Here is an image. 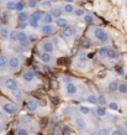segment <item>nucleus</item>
<instances>
[{"instance_id":"423d86ee","label":"nucleus","mask_w":127,"mask_h":135,"mask_svg":"<svg viewBox=\"0 0 127 135\" xmlns=\"http://www.w3.org/2000/svg\"><path fill=\"white\" fill-rule=\"evenodd\" d=\"M88 63V57L85 56V53H80L79 58L77 60V67L78 68H84Z\"/></svg>"},{"instance_id":"2eb2a0df","label":"nucleus","mask_w":127,"mask_h":135,"mask_svg":"<svg viewBox=\"0 0 127 135\" xmlns=\"http://www.w3.org/2000/svg\"><path fill=\"white\" fill-rule=\"evenodd\" d=\"M29 14L26 11H20L19 15H17V21L19 22H27V19H29Z\"/></svg>"},{"instance_id":"a878e982","label":"nucleus","mask_w":127,"mask_h":135,"mask_svg":"<svg viewBox=\"0 0 127 135\" xmlns=\"http://www.w3.org/2000/svg\"><path fill=\"white\" fill-rule=\"evenodd\" d=\"M117 91H119V93H121V94H126L127 93V84L126 83H121V84H119Z\"/></svg>"},{"instance_id":"f03ea898","label":"nucleus","mask_w":127,"mask_h":135,"mask_svg":"<svg viewBox=\"0 0 127 135\" xmlns=\"http://www.w3.org/2000/svg\"><path fill=\"white\" fill-rule=\"evenodd\" d=\"M41 17H42V15L40 12H32L31 15L29 16V24L31 25L32 27H37L40 25Z\"/></svg>"},{"instance_id":"6e6552de","label":"nucleus","mask_w":127,"mask_h":135,"mask_svg":"<svg viewBox=\"0 0 127 135\" xmlns=\"http://www.w3.org/2000/svg\"><path fill=\"white\" fill-rule=\"evenodd\" d=\"M5 86H6V88H7L9 91H14V89L17 88V82H16L14 78H9V79H6Z\"/></svg>"},{"instance_id":"a19ab883","label":"nucleus","mask_w":127,"mask_h":135,"mask_svg":"<svg viewBox=\"0 0 127 135\" xmlns=\"http://www.w3.org/2000/svg\"><path fill=\"white\" fill-rule=\"evenodd\" d=\"M17 135H29V132L26 129H24V128H20L17 130Z\"/></svg>"},{"instance_id":"e433bc0d","label":"nucleus","mask_w":127,"mask_h":135,"mask_svg":"<svg viewBox=\"0 0 127 135\" xmlns=\"http://www.w3.org/2000/svg\"><path fill=\"white\" fill-rule=\"evenodd\" d=\"M74 14H75V16H84L85 15V11L83 9H75L74 10Z\"/></svg>"},{"instance_id":"aec40b11","label":"nucleus","mask_w":127,"mask_h":135,"mask_svg":"<svg viewBox=\"0 0 127 135\" xmlns=\"http://www.w3.org/2000/svg\"><path fill=\"white\" fill-rule=\"evenodd\" d=\"M62 12H63L62 7H53L52 9V16L53 17H61L62 16Z\"/></svg>"},{"instance_id":"49530a36","label":"nucleus","mask_w":127,"mask_h":135,"mask_svg":"<svg viewBox=\"0 0 127 135\" xmlns=\"http://www.w3.org/2000/svg\"><path fill=\"white\" fill-rule=\"evenodd\" d=\"M110 135H124V133H122L121 130H114Z\"/></svg>"},{"instance_id":"ea45409f","label":"nucleus","mask_w":127,"mask_h":135,"mask_svg":"<svg viewBox=\"0 0 127 135\" xmlns=\"http://www.w3.org/2000/svg\"><path fill=\"white\" fill-rule=\"evenodd\" d=\"M14 50H15V52H17V53H24V52L26 51V48H24L22 46H16Z\"/></svg>"},{"instance_id":"39448f33","label":"nucleus","mask_w":127,"mask_h":135,"mask_svg":"<svg viewBox=\"0 0 127 135\" xmlns=\"http://www.w3.org/2000/svg\"><path fill=\"white\" fill-rule=\"evenodd\" d=\"M78 92V87L74 84V83H67L65 84V93L68 94V96H74L75 93Z\"/></svg>"},{"instance_id":"a18cd8bd","label":"nucleus","mask_w":127,"mask_h":135,"mask_svg":"<svg viewBox=\"0 0 127 135\" xmlns=\"http://www.w3.org/2000/svg\"><path fill=\"white\" fill-rule=\"evenodd\" d=\"M58 63H59V65H62V63L67 65V63H69V60H67V58L62 57V60H59V61H58Z\"/></svg>"},{"instance_id":"4be33fe9","label":"nucleus","mask_w":127,"mask_h":135,"mask_svg":"<svg viewBox=\"0 0 127 135\" xmlns=\"http://www.w3.org/2000/svg\"><path fill=\"white\" fill-rule=\"evenodd\" d=\"M62 9H63V12H67V14H72V12H74V10H75V7H74L72 4H65Z\"/></svg>"},{"instance_id":"09e8293b","label":"nucleus","mask_w":127,"mask_h":135,"mask_svg":"<svg viewBox=\"0 0 127 135\" xmlns=\"http://www.w3.org/2000/svg\"><path fill=\"white\" fill-rule=\"evenodd\" d=\"M83 46H84V47H85V46H86V47L90 46V41H86V40H85V41L83 42Z\"/></svg>"},{"instance_id":"3c124183","label":"nucleus","mask_w":127,"mask_h":135,"mask_svg":"<svg viewBox=\"0 0 127 135\" xmlns=\"http://www.w3.org/2000/svg\"><path fill=\"white\" fill-rule=\"evenodd\" d=\"M64 1H65V4H72L74 0H64Z\"/></svg>"},{"instance_id":"de8ad7c7","label":"nucleus","mask_w":127,"mask_h":135,"mask_svg":"<svg viewBox=\"0 0 127 135\" xmlns=\"http://www.w3.org/2000/svg\"><path fill=\"white\" fill-rule=\"evenodd\" d=\"M70 79H72V78H70V77H64V83H65V84H67V83H70Z\"/></svg>"},{"instance_id":"412c9836","label":"nucleus","mask_w":127,"mask_h":135,"mask_svg":"<svg viewBox=\"0 0 127 135\" xmlns=\"http://www.w3.org/2000/svg\"><path fill=\"white\" fill-rule=\"evenodd\" d=\"M107 88H109V91H110V92H116V91H117V88H119V83H117L116 81H111V82L109 83Z\"/></svg>"},{"instance_id":"603ef678","label":"nucleus","mask_w":127,"mask_h":135,"mask_svg":"<svg viewBox=\"0 0 127 135\" xmlns=\"http://www.w3.org/2000/svg\"><path fill=\"white\" fill-rule=\"evenodd\" d=\"M56 122H58V117H53V123H56Z\"/></svg>"},{"instance_id":"a211bd4d","label":"nucleus","mask_w":127,"mask_h":135,"mask_svg":"<svg viewBox=\"0 0 127 135\" xmlns=\"http://www.w3.org/2000/svg\"><path fill=\"white\" fill-rule=\"evenodd\" d=\"M41 20H42L44 24H52V21H53V16H52V14L47 12V14H44V15L42 16Z\"/></svg>"},{"instance_id":"f704fd0d","label":"nucleus","mask_w":127,"mask_h":135,"mask_svg":"<svg viewBox=\"0 0 127 135\" xmlns=\"http://www.w3.org/2000/svg\"><path fill=\"white\" fill-rule=\"evenodd\" d=\"M7 66V60L4 56H0V68H5Z\"/></svg>"},{"instance_id":"5fc2aeb1","label":"nucleus","mask_w":127,"mask_h":135,"mask_svg":"<svg viewBox=\"0 0 127 135\" xmlns=\"http://www.w3.org/2000/svg\"><path fill=\"white\" fill-rule=\"evenodd\" d=\"M43 68H44V71H46V72H47V71L49 69V67H48V66H44V67H43Z\"/></svg>"},{"instance_id":"f257e3e1","label":"nucleus","mask_w":127,"mask_h":135,"mask_svg":"<svg viewBox=\"0 0 127 135\" xmlns=\"http://www.w3.org/2000/svg\"><path fill=\"white\" fill-rule=\"evenodd\" d=\"M94 36H95L96 40H99L101 42H107L109 41V35L106 34V31H104L100 27H97V29L94 30Z\"/></svg>"},{"instance_id":"6e6d98bb","label":"nucleus","mask_w":127,"mask_h":135,"mask_svg":"<svg viewBox=\"0 0 127 135\" xmlns=\"http://www.w3.org/2000/svg\"><path fill=\"white\" fill-rule=\"evenodd\" d=\"M49 1H51V2H57L58 0H49Z\"/></svg>"},{"instance_id":"8fccbe9b","label":"nucleus","mask_w":127,"mask_h":135,"mask_svg":"<svg viewBox=\"0 0 127 135\" xmlns=\"http://www.w3.org/2000/svg\"><path fill=\"white\" fill-rule=\"evenodd\" d=\"M117 72H119L120 74H124V71L121 69V67H119V68H117Z\"/></svg>"},{"instance_id":"cd10ccee","label":"nucleus","mask_w":127,"mask_h":135,"mask_svg":"<svg viewBox=\"0 0 127 135\" xmlns=\"http://www.w3.org/2000/svg\"><path fill=\"white\" fill-rule=\"evenodd\" d=\"M6 9H7V10H16V2L12 1V0L7 1V2H6Z\"/></svg>"},{"instance_id":"58836bf2","label":"nucleus","mask_w":127,"mask_h":135,"mask_svg":"<svg viewBox=\"0 0 127 135\" xmlns=\"http://www.w3.org/2000/svg\"><path fill=\"white\" fill-rule=\"evenodd\" d=\"M21 120H22L24 123H30V122H32V117L31 115H24V117L21 118Z\"/></svg>"},{"instance_id":"72a5a7b5","label":"nucleus","mask_w":127,"mask_h":135,"mask_svg":"<svg viewBox=\"0 0 127 135\" xmlns=\"http://www.w3.org/2000/svg\"><path fill=\"white\" fill-rule=\"evenodd\" d=\"M24 9H25V2L24 1H17L16 2V10L20 12V11H24Z\"/></svg>"},{"instance_id":"2f4dec72","label":"nucleus","mask_w":127,"mask_h":135,"mask_svg":"<svg viewBox=\"0 0 127 135\" xmlns=\"http://www.w3.org/2000/svg\"><path fill=\"white\" fill-rule=\"evenodd\" d=\"M79 112L82 113V114H89L91 110H90V108L89 107H85V105H82V107H79Z\"/></svg>"},{"instance_id":"b1692460","label":"nucleus","mask_w":127,"mask_h":135,"mask_svg":"<svg viewBox=\"0 0 127 135\" xmlns=\"http://www.w3.org/2000/svg\"><path fill=\"white\" fill-rule=\"evenodd\" d=\"M111 47H101L100 50H99V55L102 57V58H106L107 57V53H109V50H110Z\"/></svg>"},{"instance_id":"7c9ffc66","label":"nucleus","mask_w":127,"mask_h":135,"mask_svg":"<svg viewBox=\"0 0 127 135\" xmlns=\"http://www.w3.org/2000/svg\"><path fill=\"white\" fill-rule=\"evenodd\" d=\"M41 6H42L43 9H52V2H51L49 0H43V1L41 2Z\"/></svg>"},{"instance_id":"c756f323","label":"nucleus","mask_w":127,"mask_h":135,"mask_svg":"<svg viewBox=\"0 0 127 135\" xmlns=\"http://www.w3.org/2000/svg\"><path fill=\"white\" fill-rule=\"evenodd\" d=\"M96 103L99 105H106V98L104 96H99V97H96Z\"/></svg>"},{"instance_id":"9d476101","label":"nucleus","mask_w":127,"mask_h":135,"mask_svg":"<svg viewBox=\"0 0 127 135\" xmlns=\"http://www.w3.org/2000/svg\"><path fill=\"white\" fill-rule=\"evenodd\" d=\"M61 34L63 37H72L73 35H74V27H69V26H67V27H63L62 29V31H61Z\"/></svg>"},{"instance_id":"bb28decb","label":"nucleus","mask_w":127,"mask_h":135,"mask_svg":"<svg viewBox=\"0 0 127 135\" xmlns=\"http://www.w3.org/2000/svg\"><path fill=\"white\" fill-rule=\"evenodd\" d=\"M17 30H12V31H10V34H9V40L10 41H17Z\"/></svg>"},{"instance_id":"c03bdc74","label":"nucleus","mask_w":127,"mask_h":135,"mask_svg":"<svg viewBox=\"0 0 127 135\" xmlns=\"http://www.w3.org/2000/svg\"><path fill=\"white\" fill-rule=\"evenodd\" d=\"M20 46H22L24 48H29V46H30V41L27 40V41H24V42H20Z\"/></svg>"},{"instance_id":"7ed1b4c3","label":"nucleus","mask_w":127,"mask_h":135,"mask_svg":"<svg viewBox=\"0 0 127 135\" xmlns=\"http://www.w3.org/2000/svg\"><path fill=\"white\" fill-rule=\"evenodd\" d=\"M17 109H19L17 105H15L12 103H4L2 104V110L7 114H15L17 112Z\"/></svg>"},{"instance_id":"20e7f679","label":"nucleus","mask_w":127,"mask_h":135,"mask_svg":"<svg viewBox=\"0 0 127 135\" xmlns=\"http://www.w3.org/2000/svg\"><path fill=\"white\" fill-rule=\"evenodd\" d=\"M42 50H43V52L52 53L53 50H54V43H53V41H44V42L42 43Z\"/></svg>"},{"instance_id":"f8f14e48","label":"nucleus","mask_w":127,"mask_h":135,"mask_svg":"<svg viewBox=\"0 0 127 135\" xmlns=\"http://www.w3.org/2000/svg\"><path fill=\"white\" fill-rule=\"evenodd\" d=\"M25 107H26V109H27V110H30V112H35V110H37L38 104H37V102H35V101H32V99H31V101L26 102Z\"/></svg>"},{"instance_id":"6ab92c4d","label":"nucleus","mask_w":127,"mask_h":135,"mask_svg":"<svg viewBox=\"0 0 127 135\" xmlns=\"http://www.w3.org/2000/svg\"><path fill=\"white\" fill-rule=\"evenodd\" d=\"M106 58H109V60H117V58H119V53H117L115 50L110 48V50H109V53H107V57H106Z\"/></svg>"},{"instance_id":"1a4fd4ad","label":"nucleus","mask_w":127,"mask_h":135,"mask_svg":"<svg viewBox=\"0 0 127 135\" xmlns=\"http://www.w3.org/2000/svg\"><path fill=\"white\" fill-rule=\"evenodd\" d=\"M54 31V27L51 25V24H44L42 27H41V32L43 35H51Z\"/></svg>"},{"instance_id":"dca6fc26","label":"nucleus","mask_w":127,"mask_h":135,"mask_svg":"<svg viewBox=\"0 0 127 135\" xmlns=\"http://www.w3.org/2000/svg\"><path fill=\"white\" fill-rule=\"evenodd\" d=\"M12 92V96H14V98L16 99L17 102H21L24 99V96H22V92L19 89V88H16V89H14V91H11Z\"/></svg>"},{"instance_id":"f3484780","label":"nucleus","mask_w":127,"mask_h":135,"mask_svg":"<svg viewBox=\"0 0 127 135\" xmlns=\"http://www.w3.org/2000/svg\"><path fill=\"white\" fill-rule=\"evenodd\" d=\"M40 58H41V61H42L43 63H46V65L49 63V62L52 61V56H51V53H47V52H43V53L41 55Z\"/></svg>"},{"instance_id":"bf43d9fd","label":"nucleus","mask_w":127,"mask_h":135,"mask_svg":"<svg viewBox=\"0 0 127 135\" xmlns=\"http://www.w3.org/2000/svg\"><path fill=\"white\" fill-rule=\"evenodd\" d=\"M90 135H96V134H90Z\"/></svg>"},{"instance_id":"5701e85b","label":"nucleus","mask_w":127,"mask_h":135,"mask_svg":"<svg viewBox=\"0 0 127 135\" xmlns=\"http://www.w3.org/2000/svg\"><path fill=\"white\" fill-rule=\"evenodd\" d=\"M27 40H29V36L24 31H19L17 32V41L19 42H24V41H27Z\"/></svg>"},{"instance_id":"9b49d317","label":"nucleus","mask_w":127,"mask_h":135,"mask_svg":"<svg viewBox=\"0 0 127 135\" xmlns=\"http://www.w3.org/2000/svg\"><path fill=\"white\" fill-rule=\"evenodd\" d=\"M9 66H10L11 69H17L20 67V60L17 57H11L9 60Z\"/></svg>"},{"instance_id":"393cba45","label":"nucleus","mask_w":127,"mask_h":135,"mask_svg":"<svg viewBox=\"0 0 127 135\" xmlns=\"http://www.w3.org/2000/svg\"><path fill=\"white\" fill-rule=\"evenodd\" d=\"M84 21L86 22V24H89V25H91V24H94V17H93V15H90V14H85L84 15Z\"/></svg>"},{"instance_id":"4468645a","label":"nucleus","mask_w":127,"mask_h":135,"mask_svg":"<svg viewBox=\"0 0 127 135\" xmlns=\"http://www.w3.org/2000/svg\"><path fill=\"white\" fill-rule=\"evenodd\" d=\"M56 25H57L58 27H62V29H63V27H67V26H68V20L64 19V17H62V16H61V17H57V19H56Z\"/></svg>"},{"instance_id":"13d9d810","label":"nucleus","mask_w":127,"mask_h":135,"mask_svg":"<svg viewBox=\"0 0 127 135\" xmlns=\"http://www.w3.org/2000/svg\"><path fill=\"white\" fill-rule=\"evenodd\" d=\"M102 135H109V134H107V133H106V134H102Z\"/></svg>"},{"instance_id":"0eeeda50","label":"nucleus","mask_w":127,"mask_h":135,"mask_svg":"<svg viewBox=\"0 0 127 135\" xmlns=\"http://www.w3.org/2000/svg\"><path fill=\"white\" fill-rule=\"evenodd\" d=\"M35 77H36V72L32 71V69L26 71V72L22 74V79H24L25 82H32V81L35 79Z\"/></svg>"},{"instance_id":"473e14b6","label":"nucleus","mask_w":127,"mask_h":135,"mask_svg":"<svg viewBox=\"0 0 127 135\" xmlns=\"http://www.w3.org/2000/svg\"><path fill=\"white\" fill-rule=\"evenodd\" d=\"M9 34H10V31H9L6 27H1V29H0V35H1L4 38H7V37H9Z\"/></svg>"},{"instance_id":"4c0bfd02","label":"nucleus","mask_w":127,"mask_h":135,"mask_svg":"<svg viewBox=\"0 0 127 135\" xmlns=\"http://www.w3.org/2000/svg\"><path fill=\"white\" fill-rule=\"evenodd\" d=\"M109 108L111 110H117L119 109V104L116 102H111V103H109Z\"/></svg>"},{"instance_id":"864d4df0","label":"nucleus","mask_w":127,"mask_h":135,"mask_svg":"<svg viewBox=\"0 0 127 135\" xmlns=\"http://www.w3.org/2000/svg\"><path fill=\"white\" fill-rule=\"evenodd\" d=\"M124 127L126 128V130H127V120H125V123H124Z\"/></svg>"},{"instance_id":"4d7b16f0","label":"nucleus","mask_w":127,"mask_h":135,"mask_svg":"<svg viewBox=\"0 0 127 135\" xmlns=\"http://www.w3.org/2000/svg\"><path fill=\"white\" fill-rule=\"evenodd\" d=\"M1 130H2V127H1V125H0V132H1Z\"/></svg>"},{"instance_id":"37998d69","label":"nucleus","mask_w":127,"mask_h":135,"mask_svg":"<svg viewBox=\"0 0 127 135\" xmlns=\"http://www.w3.org/2000/svg\"><path fill=\"white\" fill-rule=\"evenodd\" d=\"M37 38H38V37H37V35L36 34H32V35L29 36V41H30V42H35V41H37Z\"/></svg>"},{"instance_id":"c85d7f7f","label":"nucleus","mask_w":127,"mask_h":135,"mask_svg":"<svg viewBox=\"0 0 127 135\" xmlns=\"http://www.w3.org/2000/svg\"><path fill=\"white\" fill-rule=\"evenodd\" d=\"M95 113H96V115H97V117H100V118H102V117H105V115H106V110H105L104 108H96Z\"/></svg>"},{"instance_id":"ddd939ff","label":"nucleus","mask_w":127,"mask_h":135,"mask_svg":"<svg viewBox=\"0 0 127 135\" xmlns=\"http://www.w3.org/2000/svg\"><path fill=\"white\" fill-rule=\"evenodd\" d=\"M75 125H77L78 130H80V132L85 130V128H86V124H85V122H84L83 118H77L75 119Z\"/></svg>"},{"instance_id":"79ce46f5","label":"nucleus","mask_w":127,"mask_h":135,"mask_svg":"<svg viewBox=\"0 0 127 135\" xmlns=\"http://www.w3.org/2000/svg\"><path fill=\"white\" fill-rule=\"evenodd\" d=\"M27 5H29L30 7H36V6H37V0H29Z\"/></svg>"},{"instance_id":"c9c22d12","label":"nucleus","mask_w":127,"mask_h":135,"mask_svg":"<svg viewBox=\"0 0 127 135\" xmlns=\"http://www.w3.org/2000/svg\"><path fill=\"white\" fill-rule=\"evenodd\" d=\"M86 102H89V103H91V104H97V103H96V97L93 96V94H90V96L86 97Z\"/></svg>"}]
</instances>
